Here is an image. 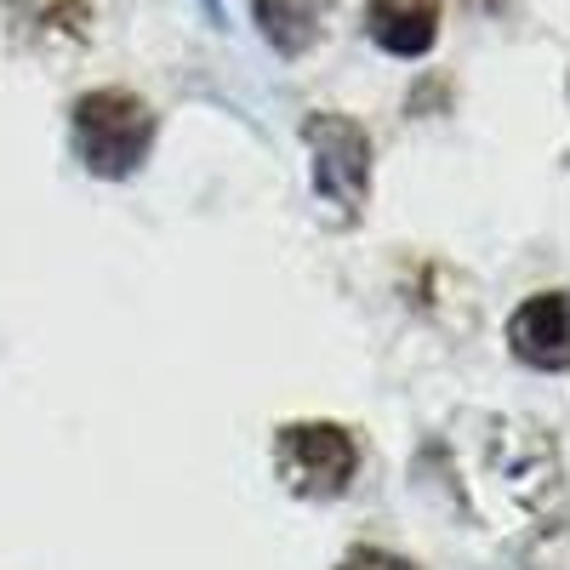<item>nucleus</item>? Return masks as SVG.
<instances>
[{
    "label": "nucleus",
    "mask_w": 570,
    "mask_h": 570,
    "mask_svg": "<svg viewBox=\"0 0 570 570\" xmlns=\"http://www.w3.org/2000/svg\"><path fill=\"white\" fill-rule=\"evenodd\" d=\"M149 142H155V115L137 91L104 86L75 104V149L91 177H109V183L131 177L149 160Z\"/></svg>",
    "instance_id": "1"
},
{
    "label": "nucleus",
    "mask_w": 570,
    "mask_h": 570,
    "mask_svg": "<svg viewBox=\"0 0 570 570\" xmlns=\"http://www.w3.org/2000/svg\"><path fill=\"white\" fill-rule=\"evenodd\" d=\"M360 468V445L337 422H285L274 434V473L292 497L331 502L343 497Z\"/></svg>",
    "instance_id": "2"
},
{
    "label": "nucleus",
    "mask_w": 570,
    "mask_h": 570,
    "mask_svg": "<svg viewBox=\"0 0 570 570\" xmlns=\"http://www.w3.org/2000/svg\"><path fill=\"white\" fill-rule=\"evenodd\" d=\"M314 149V195H325L343 217H360L371 195V142L348 115H308L303 126Z\"/></svg>",
    "instance_id": "3"
},
{
    "label": "nucleus",
    "mask_w": 570,
    "mask_h": 570,
    "mask_svg": "<svg viewBox=\"0 0 570 570\" xmlns=\"http://www.w3.org/2000/svg\"><path fill=\"white\" fill-rule=\"evenodd\" d=\"M508 343H513L519 360L537 365V371H564L570 365V303H564V292L531 297L525 308L513 314Z\"/></svg>",
    "instance_id": "4"
},
{
    "label": "nucleus",
    "mask_w": 570,
    "mask_h": 570,
    "mask_svg": "<svg viewBox=\"0 0 570 570\" xmlns=\"http://www.w3.org/2000/svg\"><path fill=\"white\" fill-rule=\"evenodd\" d=\"M371 40L394 58H422L440 40V0H371L365 7Z\"/></svg>",
    "instance_id": "5"
},
{
    "label": "nucleus",
    "mask_w": 570,
    "mask_h": 570,
    "mask_svg": "<svg viewBox=\"0 0 570 570\" xmlns=\"http://www.w3.org/2000/svg\"><path fill=\"white\" fill-rule=\"evenodd\" d=\"M331 0H257V29L279 58H303L325 29Z\"/></svg>",
    "instance_id": "6"
},
{
    "label": "nucleus",
    "mask_w": 570,
    "mask_h": 570,
    "mask_svg": "<svg viewBox=\"0 0 570 570\" xmlns=\"http://www.w3.org/2000/svg\"><path fill=\"white\" fill-rule=\"evenodd\" d=\"M98 0H12V23L29 40H86Z\"/></svg>",
    "instance_id": "7"
},
{
    "label": "nucleus",
    "mask_w": 570,
    "mask_h": 570,
    "mask_svg": "<svg viewBox=\"0 0 570 570\" xmlns=\"http://www.w3.org/2000/svg\"><path fill=\"white\" fill-rule=\"evenodd\" d=\"M337 570H422V564H411L400 553H383V548H354Z\"/></svg>",
    "instance_id": "8"
},
{
    "label": "nucleus",
    "mask_w": 570,
    "mask_h": 570,
    "mask_svg": "<svg viewBox=\"0 0 570 570\" xmlns=\"http://www.w3.org/2000/svg\"><path fill=\"white\" fill-rule=\"evenodd\" d=\"M206 18H212V23H223V0H206Z\"/></svg>",
    "instance_id": "9"
},
{
    "label": "nucleus",
    "mask_w": 570,
    "mask_h": 570,
    "mask_svg": "<svg viewBox=\"0 0 570 570\" xmlns=\"http://www.w3.org/2000/svg\"><path fill=\"white\" fill-rule=\"evenodd\" d=\"M480 7H502V0H480Z\"/></svg>",
    "instance_id": "10"
}]
</instances>
